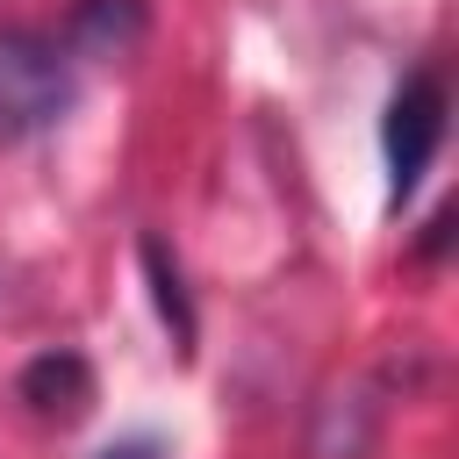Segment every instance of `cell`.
<instances>
[{
	"mask_svg": "<svg viewBox=\"0 0 459 459\" xmlns=\"http://www.w3.org/2000/svg\"><path fill=\"white\" fill-rule=\"evenodd\" d=\"M14 387H22V402H29L36 416H50V423H79V416L93 409V366H86L79 351H43V359H29Z\"/></svg>",
	"mask_w": 459,
	"mask_h": 459,
	"instance_id": "3",
	"label": "cell"
},
{
	"mask_svg": "<svg viewBox=\"0 0 459 459\" xmlns=\"http://www.w3.org/2000/svg\"><path fill=\"white\" fill-rule=\"evenodd\" d=\"M72 43L93 57H122L143 43V0H86L72 22Z\"/></svg>",
	"mask_w": 459,
	"mask_h": 459,
	"instance_id": "4",
	"label": "cell"
},
{
	"mask_svg": "<svg viewBox=\"0 0 459 459\" xmlns=\"http://www.w3.org/2000/svg\"><path fill=\"white\" fill-rule=\"evenodd\" d=\"M93 459H165V452H158L151 437H115V445H108V452H93Z\"/></svg>",
	"mask_w": 459,
	"mask_h": 459,
	"instance_id": "6",
	"label": "cell"
},
{
	"mask_svg": "<svg viewBox=\"0 0 459 459\" xmlns=\"http://www.w3.org/2000/svg\"><path fill=\"white\" fill-rule=\"evenodd\" d=\"M72 100L65 57L43 36H0V129H43Z\"/></svg>",
	"mask_w": 459,
	"mask_h": 459,
	"instance_id": "2",
	"label": "cell"
},
{
	"mask_svg": "<svg viewBox=\"0 0 459 459\" xmlns=\"http://www.w3.org/2000/svg\"><path fill=\"white\" fill-rule=\"evenodd\" d=\"M437 143H445V86H437L430 72H409V79L394 86V100H387V122H380L387 194H394V201H409V194H416V179L430 172Z\"/></svg>",
	"mask_w": 459,
	"mask_h": 459,
	"instance_id": "1",
	"label": "cell"
},
{
	"mask_svg": "<svg viewBox=\"0 0 459 459\" xmlns=\"http://www.w3.org/2000/svg\"><path fill=\"white\" fill-rule=\"evenodd\" d=\"M143 280H151V301L172 330V351H194V308H186V287H179V258L165 251V237H143Z\"/></svg>",
	"mask_w": 459,
	"mask_h": 459,
	"instance_id": "5",
	"label": "cell"
}]
</instances>
